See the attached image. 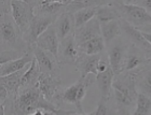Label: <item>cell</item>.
Segmentation results:
<instances>
[{"mask_svg": "<svg viewBox=\"0 0 151 115\" xmlns=\"http://www.w3.org/2000/svg\"><path fill=\"white\" fill-rule=\"evenodd\" d=\"M116 6L119 11L120 17L135 27L137 30L144 31L147 27L151 26V15L142 6L126 1L116 2Z\"/></svg>", "mask_w": 151, "mask_h": 115, "instance_id": "obj_5", "label": "cell"}, {"mask_svg": "<svg viewBox=\"0 0 151 115\" xmlns=\"http://www.w3.org/2000/svg\"><path fill=\"white\" fill-rule=\"evenodd\" d=\"M41 72L40 69L38 67V64L36 59L34 58L32 62L28 65V68L25 71V73L22 76V81H21V87H32L36 86L39 80Z\"/></svg>", "mask_w": 151, "mask_h": 115, "instance_id": "obj_25", "label": "cell"}, {"mask_svg": "<svg viewBox=\"0 0 151 115\" xmlns=\"http://www.w3.org/2000/svg\"><path fill=\"white\" fill-rule=\"evenodd\" d=\"M60 41L57 37L56 32L54 30L53 26L51 25L43 34H41L39 38L36 41V45L40 47L41 50L50 52L54 56L57 57V52H58V46H60Z\"/></svg>", "mask_w": 151, "mask_h": 115, "instance_id": "obj_16", "label": "cell"}, {"mask_svg": "<svg viewBox=\"0 0 151 115\" xmlns=\"http://www.w3.org/2000/svg\"><path fill=\"white\" fill-rule=\"evenodd\" d=\"M29 51L32 52V56L36 59L38 67L40 69L41 73L47 74H58V68L60 66L57 64L56 57L50 52L41 50L36 44H32Z\"/></svg>", "mask_w": 151, "mask_h": 115, "instance_id": "obj_8", "label": "cell"}, {"mask_svg": "<svg viewBox=\"0 0 151 115\" xmlns=\"http://www.w3.org/2000/svg\"><path fill=\"white\" fill-rule=\"evenodd\" d=\"M52 26H53L60 41L64 40L65 38H67L68 36L75 32L73 15L68 12H63L55 19Z\"/></svg>", "mask_w": 151, "mask_h": 115, "instance_id": "obj_18", "label": "cell"}, {"mask_svg": "<svg viewBox=\"0 0 151 115\" xmlns=\"http://www.w3.org/2000/svg\"><path fill=\"white\" fill-rule=\"evenodd\" d=\"M107 57L113 74L118 75L122 72V66L127 46L120 38L112 41L107 46Z\"/></svg>", "mask_w": 151, "mask_h": 115, "instance_id": "obj_10", "label": "cell"}, {"mask_svg": "<svg viewBox=\"0 0 151 115\" xmlns=\"http://www.w3.org/2000/svg\"><path fill=\"white\" fill-rule=\"evenodd\" d=\"M132 4H136L138 6H142V9H145L147 12L151 15V0H134V1H126Z\"/></svg>", "mask_w": 151, "mask_h": 115, "instance_id": "obj_31", "label": "cell"}, {"mask_svg": "<svg viewBox=\"0 0 151 115\" xmlns=\"http://www.w3.org/2000/svg\"><path fill=\"white\" fill-rule=\"evenodd\" d=\"M116 115H133L129 113V109H116Z\"/></svg>", "mask_w": 151, "mask_h": 115, "instance_id": "obj_37", "label": "cell"}, {"mask_svg": "<svg viewBox=\"0 0 151 115\" xmlns=\"http://www.w3.org/2000/svg\"><path fill=\"white\" fill-rule=\"evenodd\" d=\"M35 15L57 17L65 12L68 1H29Z\"/></svg>", "mask_w": 151, "mask_h": 115, "instance_id": "obj_13", "label": "cell"}, {"mask_svg": "<svg viewBox=\"0 0 151 115\" xmlns=\"http://www.w3.org/2000/svg\"><path fill=\"white\" fill-rule=\"evenodd\" d=\"M73 36H75L76 43L79 46L86 41L101 36V24L94 17L90 22L81 26L80 28L76 29L75 32H73Z\"/></svg>", "mask_w": 151, "mask_h": 115, "instance_id": "obj_15", "label": "cell"}, {"mask_svg": "<svg viewBox=\"0 0 151 115\" xmlns=\"http://www.w3.org/2000/svg\"><path fill=\"white\" fill-rule=\"evenodd\" d=\"M27 69H23L21 71H17L15 73L9 74L6 76L0 78V84L2 85L8 91V97H14L17 95L19 88H21V81H22V76L25 73Z\"/></svg>", "mask_w": 151, "mask_h": 115, "instance_id": "obj_21", "label": "cell"}, {"mask_svg": "<svg viewBox=\"0 0 151 115\" xmlns=\"http://www.w3.org/2000/svg\"><path fill=\"white\" fill-rule=\"evenodd\" d=\"M79 49L76 43L75 36L70 34L64 40L60 41V46H58V52H57V64L58 66H76L79 56Z\"/></svg>", "mask_w": 151, "mask_h": 115, "instance_id": "obj_7", "label": "cell"}, {"mask_svg": "<svg viewBox=\"0 0 151 115\" xmlns=\"http://www.w3.org/2000/svg\"><path fill=\"white\" fill-rule=\"evenodd\" d=\"M4 113L9 115H28L36 110H43L53 113L54 115H62L64 110L56 108L53 103L44 99L39 88L36 86L21 87L14 98L8 97L4 102Z\"/></svg>", "mask_w": 151, "mask_h": 115, "instance_id": "obj_1", "label": "cell"}, {"mask_svg": "<svg viewBox=\"0 0 151 115\" xmlns=\"http://www.w3.org/2000/svg\"><path fill=\"white\" fill-rule=\"evenodd\" d=\"M0 115H6V113H4V106H3V103H0Z\"/></svg>", "mask_w": 151, "mask_h": 115, "instance_id": "obj_39", "label": "cell"}, {"mask_svg": "<svg viewBox=\"0 0 151 115\" xmlns=\"http://www.w3.org/2000/svg\"><path fill=\"white\" fill-rule=\"evenodd\" d=\"M78 49L80 53H83L85 55H97V54H103V52L106 50V44L101 36H98L79 45Z\"/></svg>", "mask_w": 151, "mask_h": 115, "instance_id": "obj_24", "label": "cell"}, {"mask_svg": "<svg viewBox=\"0 0 151 115\" xmlns=\"http://www.w3.org/2000/svg\"><path fill=\"white\" fill-rule=\"evenodd\" d=\"M11 15L16 26L23 34L28 29L32 19H34V9L29 1L12 0L11 1Z\"/></svg>", "mask_w": 151, "mask_h": 115, "instance_id": "obj_6", "label": "cell"}, {"mask_svg": "<svg viewBox=\"0 0 151 115\" xmlns=\"http://www.w3.org/2000/svg\"><path fill=\"white\" fill-rule=\"evenodd\" d=\"M8 98V91L2 85L0 84V103H3L4 100Z\"/></svg>", "mask_w": 151, "mask_h": 115, "instance_id": "obj_33", "label": "cell"}, {"mask_svg": "<svg viewBox=\"0 0 151 115\" xmlns=\"http://www.w3.org/2000/svg\"><path fill=\"white\" fill-rule=\"evenodd\" d=\"M101 36L104 40L106 46L112 41L122 36V30L120 26V19L101 24Z\"/></svg>", "mask_w": 151, "mask_h": 115, "instance_id": "obj_23", "label": "cell"}, {"mask_svg": "<svg viewBox=\"0 0 151 115\" xmlns=\"http://www.w3.org/2000/svg\"><path fill=\"white\" fill-rule=\"evenodd\" d=\"M140 34H142V37L144 38V40L151 45V32H144V31H140Z\"/></svg>", "mask_w": 151, "mask_h": 115, "instance_id": "obj_34", "label": "cell"}, {"mask_svg": "<svg viewBox=\"0 0 151 115\" xmlns=\"http://www.w3.org/2000/svg\"><path fill=\"white\" fill-rule=\"evenodd\" d=\"M93 79L85 76V78H80L77 82L66 88H60L54 96L52 103L54 106L60 109L62 103L66 104H73L76 106V111L80 114L83 113V108H82V100L84 99L85 95L88 93V87L93 84Z\"/></svg>", "mask_w": 151, "mask_h": 115, "instance_id": "obj_4", "label": "cell"}, {"mask_svg": "<svg viewBox=\"0 0 151 115\" xmlns=\"http://www.w3.org/2000/svg\"><path fill=\"white\" fill-rule=\"evenodd\" d=\"M96 12H97V6H90L86 9L80 10L78 12H76L73 14V22H75V30L80 28L81 26L90 22L91 19H93L96 16Z\"/></svg>", "mask_w": 151, "mask_h": 115, "instance_id": "obj_26", "label": "cell"}, {"mask_svg": "<svg viewBox=\"0 0 151 115\" xmlns=\"http://www.w3.org/2000/svg\"><path fill=\"white\" fill-rule=\"evenodd\" d=\"M28 115H54V114L51 112H47V111H43V110H36L35 112L30 113Z\"/></svg>", "mask_w": 151, "mask_h": 115, "instance_id": "obj_36", "label": "cell"}, {"mask_svg": "<svg viewBox=\"0 0 151 115\" xmlns=\"http://www.w3.org/2000/svg\"><path fill=\"white\" fill-rule=\"evenodd\" d=\"M112 93L116 109H129L135 106L138 91L136 88L133 72H122L114 75L112 81Z\"/></svg>", "mask_w": 151, "mask_h": 115, "instance_id": "obj_3", "label": "cell"}, {"mask_svg": "<svg viewBox=\"0 0 151 115\" xmlns=\"http://www.w3.org/2000/svg\"><path fill=\"white\" fill-rule=\"evenodd\" d=\"M95 19L99 22V24L118 21L121 19L119 11L116 6V2H103L101 6H98Z\"/></svg>", "mask_w": 151, "mask_h": 115, "instance_id": "obj_22", "label": "cell"}, {"mask_svg": "<svg viewBox=\"0 0 151 115\" xmlns=\"http://www.w3.org/2000/svg\"><path fill=\"white\" fill-rule=\"evenodd\" d=\"M62 78L60 74H47L41 73L38 80L37 87L40 90L41 95L44 97V99L52 102L54 96L62 88Z\"/></svg>", "mask_w": 151, "mask_h": 115, "instance_id": "obj_11", "label": "cell"}, {"mask_svg": "<svg viewBox=\"0 0 151 115\" xmlns=\"http://www.w3.org/2000/svg\"><path fill=\"white\" fill-rule=\"evenodd\" d=\"M135 76L136 88L138 94L151 98V61L132 71Z\"/></svg>", "mask_w": 151, "mask_h": 115, "instance_id": "obj_14", "label": "cell"}, {"mask_svg": "<svg viewBox=\"0 0 151 115\" xmlns=\"http://www.w3.org/2000/svg\"><path fill=\"white\" fill-rule=\"evenodd\" d=\"M148 61L149 60L146 57L145 53L136 45L131 43L127 46V50L125 52V56H124L122 66V72H132L146 65Z\"/></svg>", "mask_w": 151, "mask_h": 115, "instance_id": "obj_12", "label": "cell"}, {"mask_svg": "<svg viewBox=\"0 0 151 115\" xmlns=\"http://www.w3.org/2000/svg\"><path fill=\"white\" fill-rule=\"evenodd\" d=\"M103 1H96V0H78V1H70L68 0L66 8H65V12H68L70 14H75L76 12H78L80 10L86 9L90 6H101Z\"/></svg>", "mask_w": 151, "mask_h": 115, "instance_id": "obj_27", "label": "cell"}, {"mask_svg": "<svg viewBox=\"0 0 151 115\" xmlns=\"http://www.w3.org/2000/svg\"><path fill=\"white\" fill-rule=\"evenodd\" d=\"M67 115H94V111L93 112H91V113H82V114H80V113H78L77 111H69V113Z\"/></svg>", "mask_w": 151, "mask_h": 115, "instance_id": "obj_38", "label": "cell"}, {"mask_svg": "<svg viewBox=\"0 0 151 115\" xmlns=\"http://www.w3.org/2000/svg\"><path fill=\"white\" fill-rule=\"evenodd\" d=\"M32 59H34V56H32V52L29 51L28 53L23 55L19 58L6 62L4 65L0 67V78L6 76V75L12 74V73H15V72L23 70L26 66H28L32 62Z\"/></svg>", "mask_w": 151, "mask_h": 115, "instance_id": "obj_19", "label": "cell"}, {"mask_svg": "<svg viewBox=\"0 0 151 115\" xmlns=\"http://www.w3.org/2000/svg\"><path fill=\"white\" fill-rule=\"evenodd\" d=\"M142 52L145 53L146 57H147V59H148L149 61H151V45H150V44H148V45L144 49V51H142Z\"/></svg>", "mask_w": 151, "mask_h": 115, "instance_id": "obj_35", "label": "cell"}, {"mask_svg": "<svg viewBox=\"0 0 151 115\" xmlns=\"http://www.w3.org/2000/svg\"><path fill=\"white\" fill-rule=\"evenodd\" d=\"M56 17L53 16H41V15H35L34 19L30 22L28 29L26 32L23 34V38L29 46H32V44L36 43L37 39L39 38L41 34H43L51 25H53L54 21Z\"/></svg>", "mask_w": 151, "mask_h": 115, "instance_id": "obj_9", "label": "cell"}, {"mask_svg": "<svg viewBox=\"0 0 151 115\" xmlns=\"http://www.w3.org/2000/svg\"><path fill=\"white\" fill-rule=\"evenodd\" d=\"M151 113V98L142 94H138L135 103V110L133 115H150Z\"/></svg>", "mask_w": 151, "mask_h": 115, "instance_id": "obj_28", "label": "cell"}, {"mask_svg": "<svg viewBox=\"0 0 151 115\" xmlns=\"http://www.w3.org/2000/svg\"><path fill=\"white\" fill-rule=\"evenodd\" d=\"M11 14V1H0V17Z\"/></svg>", "mask_w": 151, "mask_h": 115, "instance_id": "obj_32", "label": "cell"}, {"mask_svg": "<svg viewBox=\"0 0 151 115\" xmlns=\"http://www.w3.org/2000/svg\"><path fill=\"white\" fill-rule=\"evenodd\" d=\"M23 55L15 52H0V67L4 65L6 62L11 61V60H15V59L22 57Z\"/></svg>", "mask_w": 151, "mask_h": 115, "instance_id": "obj_30", "label": "cell"}, {"mask_svg": "<svg viewBox=\"0 0 151 115\" xmlns=\"http://www.w3.org/2000/svg\"><path fill=\"white\" fill-rule=\"evenodd\" d=\"M94 115H116V108H113L110 99L101 98L97 103V108L94 111Z\"/></svg>", "mask_w": 151, "mask_h": 115, "instance_id": "obj_29", "label": "cell"}, {"mask_svg": "<svg viewBox=\"0 0 151 115\" xmlns=\"http://www.w3.org/2000/svg\"><path fill=\"white\" fill-rule=\"evenodd\" d=\"M23 34L16 26L11 14L0 17V52H15L25 55L29 52Z\"/></svg>", "mask_w": 151, "mask_h": 115, "instance_id": "obj_2", "label": "cell"}, {"mask_svg": "<svg viewBox=\"0 0 151 115\" xmlns=\"http://www.w3.org/2000/svg\"><path fill=\"white\" fill-rule=\"evenodd\" d=\"M113 78H114V74H113L110 67L106 71L96 74V84H97L99 93H101V98L103 99L109 100L111 98Z\"/></svg>", "mask_w": 151, "mask_h": 115, "instance_id": "obj_20", "label": "cell"}, {"mask_svg": "<svg viewBox=\"0 0 151 115\" xmlns=\"http://www.w3.org/2000/svg\"><path fill=\"white\" fill-rule=\"evenodd\" d=\"M103 54H97V55H85L83 53H79L78 60L76 64L77 71L80 72L81 78L88 76L90 73L97 74V66L101 60Z\"/></svg>", "mask_w": 151, "mask_h": 115, "instance_id": "obj_17", "label": "cell"}]
</instances>
